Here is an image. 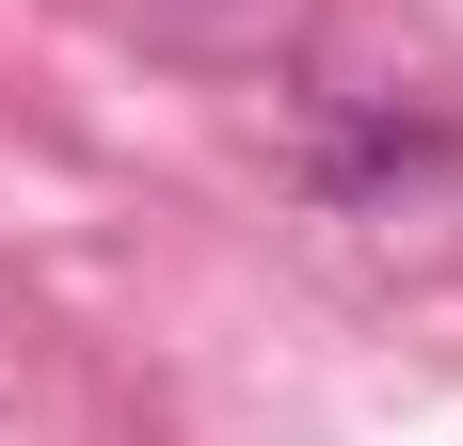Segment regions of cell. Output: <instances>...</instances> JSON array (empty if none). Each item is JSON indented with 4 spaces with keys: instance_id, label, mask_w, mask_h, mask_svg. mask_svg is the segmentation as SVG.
<instances>
[{
    "instance_id": "cell-2",
    "label": "cell",
    "mask_w": 463,
    "mask_h": 446,
    "mask_svg": "<svg viewBox=\"0 0 463 446\" xmlns=\"http://www.w3.org/2000/svg\"><path fill=\"white\" fill-rule=\"evenodd\" d=\"M128 16H160V33H192V48H256L288 0H128Z\"/></svg>"
},
{
    "instance_id": "cell-1",
    "label": "cell",
    "mask_w": 463,
    "mask_h": 446,
    "mask_svg": "<svg viewBox=\"0 0 463 446\" xmlns=\"http://www.w3.org/2000/svg\"><path fill=\"white\" fill-rule=\"evenodd\" d=\"M463 160V112H400V96H320V191H352V208H383V191H416V176H448Z\"/></svg>"
}]
</instances>
